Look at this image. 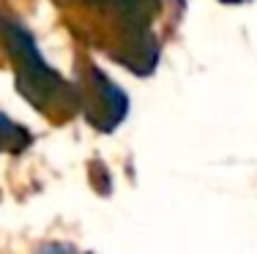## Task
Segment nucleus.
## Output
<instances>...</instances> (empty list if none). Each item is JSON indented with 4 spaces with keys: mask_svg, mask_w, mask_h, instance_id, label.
I'll return each instance as SVG.
<instances>
[{
    "mask_svg": "<svg viewBox=\"0 0 257 254\" xmlns=\"http://www.w3.org/2000/svg\"><path fill=\"white\" fill-rule=\"evenodd\" d=\"M0 50L11 60L17 74V90L36 107L52 118H69L79 110L77 88L63 82L58 71L44 63L36 39L17 20L0 14Z\"/></svg>",
    "mask_w": 257,
    "mask_h": 254,
    "instance_id": "1",
    "label": "nucleus"
},
{
    "mask_svg": "<svg viewBox=\"0 0 257 254\" xmlns=\"http://www.w3.org/2000/svg\"><path fill=\"white\" fill-rule=\"evenodd\" d=\"M77 96H79V110L85 112V118L101 131H112L128 110L123 90L118 85H112L96 69L90 71V82L77 88Z\"/></svg>",
    "mask_w": 257,
    "mask_h": 254,
    "instance_id": "2",
    "label": "nucleus"
},
{
    "mask_svg": "<svg viewBox=\"0 0 257 254\" xmlns=\"http://www.w3.org/2000/svg\"><path fill=\"white\" fill-rule=\"evenodd\" d=\"M28 145H30L28 131L0 112V150H6V153H20V150L28 148Z\"/></svg>",
    "mask_w": 257,
    "mask_h": 254,
    "instance_id": "3",
    "label": "nucleus"
},
{
    "mask_svg": "<svg viewBox=\"0 0 257 254\" xmlns=\"http://www.w3.org/2000/svg\"><path fill=\"white\" fill-rule=\"evenodd\" d=\"M143 3H148V6H154V9H159V3H162V0H143Z\"/></svg>",
    "mask_w": 257,
    "mask_h": 254,
    "instance_id": "4",
    "label": "nucleus"
}]
</instances>
